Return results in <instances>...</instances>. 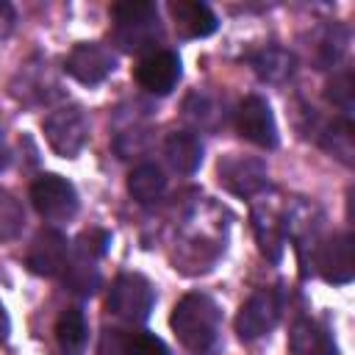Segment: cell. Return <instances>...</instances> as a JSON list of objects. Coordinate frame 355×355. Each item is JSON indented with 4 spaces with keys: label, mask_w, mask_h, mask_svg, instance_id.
<instances>
[{
    "label": "cell",
    "mask_w": 355,
    "mask_h": 355,
    "mask_svg": "<svg viewBox=\"0 0 355 355\" xmlns=\"http://www.w3.org/2000/svg\"><path fill=\"white\" fill-rule=\"evenodd\" d=\"M169 324L178 336V341L202 355L208 352L214 344H216V336H219V308L214 305L211 297L205 294H186L183 300H178L172 316H169Z\"/></svg>",
    "instance_id": "cell-1"
},
{
    "label": "cell",
    "mask_w": 355,
    "mask_h": 355,
    "mask_svg": "<svg viewBox=\"0 0 355 355\" xmlns=\"http://www.w3.org/2000/svg\"><path fill=\"white\" fill-rule=\"evenodd\" d=\"M111 17L116 22V42L128 53H139L144 47H153L161 39L158 28V11L147 0H125L111 6Z\"/></svg>",
    "instance_id": "cell-2"
},
{
    "label": "cell",
    "mask_w": 355,
    "mask_h": 355,
    "mask_svg": "<svg viewBox=\"0 0 355 355\" xmlns=\"http://www.w3.org/2000/svg\"><path fill=\"white\" fill-rule=\"evenodd\" d=\"M50 150L61 158H75L89 141V119L78 105L58 108L42 122Z\"/></svg>",
    "instance_id": "cell-3"
},
{
    "label": "cell",
    "mask_w": 355,
    "mask_h": 355,
    "mask_svg": "<svg viewBox=\"0 0 355 355\" xmlns=\"http://www.w3.org/2000/svg\"><path fill=\"white\" fill-rule=\"evenodd\" d=\"M153 302H155V294H153V286L144 275H136V272H125L119 275L114 283H111V291H108V311L125 322H144L153 311Z\"/></svg>",
    "instance_id": "cell-4"
},
{
    "label": "cell",
    "mask_w": 355,
    "mask_h": 355,
    "mask_svg": "<svg viewBox=\"0 0 355 355\" xmlns=\"http://www.w3.org/2000/svg\"><path fill=\"white\" fill-rule=\"evenodd\" d=\"M31 200L39 216L47 222H64L72 219L78 211V194L72 183L61 175H42L31 183Z\"/></svg>",
    "instance_id": "cell-5"
},
{
    "label": "cell",
    "mask_w": 355,
    "mask_h": 355,
    "mask_svg": "<svg viewBox=\"0 0 355 355\" xmlns=\"http://www.w3.org/2000/svg\"><path fill=\"white\" fill-rule=\"evenodd\" d=\"M280 319V294L272 288H261L255 291L236 316V333L241 341H255L261 336H266Z\"/></svg>",
    "instance_id": "cell-6"
},
{
    "label": "cell",
    "mask_w": 355,
    "mask_h": 355,
    "mask_svg": "<svg viewBox=\"0 0 355 355\" xmlns=\"http://www.w3.org/2000/svg\"><path fill=\"white\" fill-rule=\"evenodd\" d=\"M219 183L236 197H252L266 189V166L250 155H225L216 166Z\"/></svg>",
    "instance_id": "cell-7"
},
{
    "label": "cell",
    "mask_w": 355,
    "mask_h": 355,
    "mask_svg": "<svg viewBox=\"0 0 355 355\" xmlns=\"http://www.w3.org/2000/svg\"><path fill=\"white\" fill-rule=\"evenodd\" d=\"M116 61L111 55V50H105L103 44L97 42H80L72 47V53L67 55L64 61V69L67 75H72L78 83L83 86H97L103 83L111 72H114Z\"/></svg>",
    "instance_id": "cell-8"
},
{
    "label": "cell",
    "mask_w": 355,
    "mask_h": 355,
    "mask_svg": "<svg viewBox=\"0 0 355 355\" xmlns=\"http://www.w3.org/2000/svg\"><path fill=\"white\" fill-rule=\"evenodd\" d=\"M236 128L239 133L252 141L255 147H275L277 144V125H275V114L269 108V103L258 94H250L241 100L239 111H236Z\"/></svg>",
    "instance_id": "cell-9"
},
{
    "label": "cell",
    "mask_w": 355,
    "mask_h": 355,
    "mask_svg": "<svg viewBox=\"0 0 355 355\" xmlns=\"http://www.w3.org/2000/svg\"><path fill=\"white\" fill-rule=\"evenodd\" d=\"M180 80V58L172 50H153L136 67V83L150 94H169Z\"/></svg>",
    "instance_id": "cell-10"
},
{
    "label": "cell",
    "mask_w": 355,
    "mask_h": 355,
    "mask_svg": "<svg viewBox=\"0 0 355 355\" xmlns=\"http://www.w3.org/2000/svg\"><path fill=\"white\" fill-rule=\"evenodd\" d=\"M67 255H69V247H67V239L64 233L58 230H39L36 239L31 241V250H28V269L33 275H42V277H55L67 269Z\"/></svg>",
    "instance_id": "cell-11"
},
{
    "label": "cell",
    "mask_w": 355,
    "mask_h": 355,
    "mask_svg": "<svg viewBox=\"0 0 355 355\" xmlns=\"http://www.w3.org/2000/svg\"><path fill=\"white\" fill-rule=\"evenodd\" d=\"M316 266H319V275L327 283H336V286L349 283L352 280V272H355L352 236L349 233H338V236L327 239L319 247V252H316Z\"/></svg>",
    "instance_id": "cell-12"
},
{
    "label": "cell",
    "mask_w": 355,
    "mask_h": 355,
    "mask_svg": "<svg viewBox=\"0 0 355 355\" xmlns=\"http://www.w3.org/2000/svg\"><path fill=\"white\" fill-rule=\"evenodd\" d=\"M169 14H172V22H175V31L183 39L211 36L216 31V25H219L214 11L205 3H197V0H172L169 3Z\"/></svg>",
    "instance_id": "cell-13"
},
{
    "label": "cell",
    "mask_w": 355,
    "mask_h": 355,
    "mask_svg": "<svg viewBox=\"0 0 355 355\" xmlns=\"http://www.w3.org/2000/svg\"><path fill=\"white\" fill-rule=\"evenodd\" d=\"M252 227H255V239H258L261 252L269 261H277L280 252H283V230H286L283 216L272 205H255V211H252Z\"/></svg>",
    "instance_id": "cell-14"
},
{
    "label": "cell",
    "mask_w": 355,
    "mask_h": 355,
    "mask_svg": "<svg viewBox=\"0 0 355 355\" xmlns=\"http://www.w3.org/2000/svg\"><path fill=\"white\" fill-rule=\"evenodd\" d=\"M164 155L169 161V166L175 172H183V175H191L200 164H202V144L194 133L189 130H175L166 136L164 141Z\"/></svg>",
    "instance_id": "cell-15"
},
{
    "label": "cell",
    "mask_w": 355,
    "mask_h": 355,
    "mask_svg": "<svg viewBox=\"0 0 355 355\" xmlns=\"http://www.w3.org/2000/svg\"><path fill=\"white\" fill-rule=\"evenodd\" d=\"M89 341V324L80 308H64L55 322V344L61 355H83Z\"/></svg>",
    "instance_id": "cell-16"
},
{
    "label": "cell",
    "mask_w": 355,
    "mask_h": 355,
    "mask_svg": "<svg viewBox=\"0 0 355 355\" xmlns=\"http://www.w3.org/2000/svg\"><path fill=\"white\" fill-rule=\"evenodd\" d=\"M128 191L139 205H153L166 191V178L155 164H139L128 175Z\"/></svg>",
    "instance_id": "cell-17"
},
{
    "label": "cell",
    "mask_w": 355,
    "mask_h": 355,
    "mask_svg": "<svg viewBox=\"0 0 355 355\" xmlns=\"http://www.w3.org/2000/svg\"><path fill=\"white\" fill-rule=\"evenodd\" d=\"M288 347L294 355H336L333 338L311 319L294 322L291 336H288Z\"/></svg>",
    "instance_id": "cell-18"
},
{
    "label": "cell",
    "mask_w": 355,
    "mask_h": 355,
    "mask_svg": "<svg viewBox=\"0 0 355 355\" xmlns=\"http://www.w3.org/2000/svg\"><path fill=\"white\" fill-rule=\"evenodd\" d=\"M297 58L283 47H266L252 58V69L266 83H286L294 75Z\"/></svg>",
    "instance_id": "cell-19"
},
{
    "label": "cell",
    "mask_w": 355,
    "mask_h": 355,
    "mask_svg": "<svg viewBox=\"0 0 355 355\" xmlns=\"http://www.w3.org/2000/svg\"><path fill=\"white\" fill-rule=\"evenodd\" d=\"M319 141H322V147L330 150L336 158H341L344 164H352V153H355V147H352V125H349L347 119L333 122V125L322 133Z\"/></svg>",
    "instance_id": "cell-20"
},
{
    "label": "cell",
    "mask_w": 355,
    "mask_h": 355,
    "mask_svg": "<svg viewBox=\"0 0 355 355\" xmlns=\"http://www.w3.org/2000/svg\"><path fill=\"white\" fill-rule=\"evenodd\" d=\"M22 225H25V211H22L19 200L11 191L0 189V241L17 239Z\"/></svg>",
    "instance_id": "cell-21"
},
{
    "label": "cell",
    "mask_w": 355,
    "mask_h": 355,
    "mask_svg": "<svg viewBox=\"0 0 355 355\" xmlns=\"http://www.w3.org/2000/svg\"><path fill=\"white\" fill-rule=\"evenodd\" d=\"M327 100L344 114V119L349 122L352 116V100H355V89H352V72H341L330 80L327 86Z\"/></svg>",
    "instance_id": "cell-22"
},
{
    "label": "cell",
    "mask_w": 355,
    "mask_h": 355,
    "mask_svg": "<svg viewBox=\"0 0 355 355\" xmlns=\"http://www.w3.org/2000/svg\"><path fill=\"white\" fill-rule=\"evenodd\" d=\"M136 338H139V333H128V330H116V327L103 330L97 355H133Z\"/></svg>",
    "instance_id": "cell-23"
},
{
    "label": "cell",
    "mask_w": 355,
    "mask_h": 355,
    "mask_svg": "<svg viewBox=\"0 0 355 355\" xmlns=\"http://www.w3.org/2000/svg\"><path fill=\"white\" fill-rule=\"evenodd\" d=\"M108 244H111V236H108L105 230H100V227L83 230V233L78 236V258L86 261V263H94L100 255H105Z\"/></svg>",
    "instance_id": "cell-24"
},
{
    "label": "cell",
    "mask_w": 355,
    "mask_h": 355,
    "mask_svg": "<svg viewBox=\"0 0 355 355\" xmlns=\"http://www.w3.org/2000/svg\"><path fill=\"white\" fill-rule=\"evenodd\" d=\"M67 283H69V288H72V291H78V294H92V291L97 288V283H100V275L94 272V266H92V263L80 261L78 266H72V269H69Z\"/></svg>",
    "instance_id": "cell-25"
},
{
    "label": "cell",
    "mask_w": 355,
    "mask_h": 355,
    "mask_svg": "<svg viewBox=\"0 0 355 355\" xmlns=\"http://www.w3.org/2000/svg\"><path fill=\"white\" fill-rule=\"evenodd\" d=\"M133 355H169L166 344L158 338V336H150V333H139L136 338V352Z\"/></svg>",
    "instance_id": "cell-26"
},
{
    "label": "cell",
    "mask_w": 355,
    "mask_h": 355,
    "mask_svg": "<svg viewBox=\"0 0 355 355\" xmlns=\"http://www.w3.org/2000/svg\"><path fill=\"white\" fill-rule=\"evenodd\" d=\"M14 22H17V14L8 3H0V39H6L11 31H14Z\"/></svg>",
    "instance_id": "cell-27"
},
{
    "label": "cell",
    "mask_w": 355,
    "mask_h": 355,
    "mask_svg": "<svg viewBox=\"0 0 355 355\" xmlns=\"http://www.w3.org/2000/svg\"><path fill=\"white\" fill-rule=\"evenodd\" d=\"M6 338H8V316H6V311L0 305V341H6Z\"/></svg>",
    "instance_id": "cell-28"
},
{
    "label": "cell",
    "mask_w": 355,
    "mask_h": 355,
    "mask_svg": "<svg viewBox=\"0 0 355 355\" xmlns=\"http://www.w3.org/2000/svg\"><path fill=\"white\" fill-rule=\"evenodd\" d=\"M8 161V147H6V139H3V128H0V166H6Z\"/></svg>",
    "instance_id": "cell-29"
}]
</instances>
